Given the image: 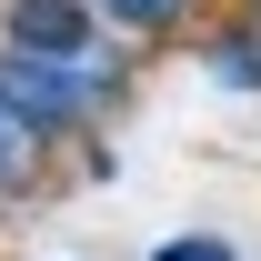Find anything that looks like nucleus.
<instances>
[{
  "label": "nucleus",
  "instance_id": "f257e3e1",
  "mask_svg": "<svg viewBox=\"0 0 261 261\" xmlns=\"http://www.w3.org/2000/svg\"><path fill=\"white\" fill-rule=\"evenodd\" d=\"M100 91H111V61H50V50H0V100L31 130H70L91 121Z\"/></svg>",
  "mask_w": 261,
  "mask_h": 261
},
{
  "label": "nucleus",
  "instance_id": "f03ea898",
  "mask_svg": "<svg viewBox=\"0 0 261 261\" xmlns=\"http://www.w3.org/2000/svg\"><path fill=\"white\" fill-rule=\"evenodd\" d=\"M10 50L100 61V50H91V0H10Z\"/></svg>",
  "mask_w": 261,
  "mask_h": 261
},
{
  "label": "nucleus",
  "instance_id": "20e7f679",
  "mask_svg": "<svg viewBox=\"0 0 261 261\" xmlns=\"http://www.w3.org/2000/svg\"><path fill=\"white\" fill-rule=\"evenodd\" d=\"M31 151H40V130L20 121L10 100H0V181H20V171H31Z\"/></svg>",
  "mask_w": 261,
  "mask_h": 261
},
{
  "label": "nucleus",
  "instance_id": "7ed1b4c3",
  "mask_svg": "<svg viewBox=\"0 0 261 261\" xmlns=\"http://www.w3.org/2000/svg\"><path fill=\"white\" fill-rule=\"evenodd\" d=\"M91 10H100V20H121V31H171L191 0H91Z\"/></svg>",
  "mask_w": 261,
  "mask_h": 261
},
{
  "label": "nucleus",
  "instance_id": "39448f33",
  "mask_svg": "<svg viewBox=\"0 0 261 261\" xmlns=\"http://www.w3.org/2000/svg\"><path fill=\"white\" fill-rule=\"evenodd\" d=\"M211 81H221V91H261V50L251 40H221V50H211Z\"/></svg>",
  "mask_w": 261,
  "mask_h": 261
},
{
  "label": "nucleus",
  "instance_id": "423d86ee",
  "mask_svg": "<svg viewBox=\"0 0 261 261\" xmlns=\"http://www.w3.org/2000/svg\"><path fill=\"white\" fill-rule=\"evenodd\" d=\"M161 261H231V241H161Z\"/></svg>",
  "mask_w": 261,
  "mask_h": 261
}]
</instances>
